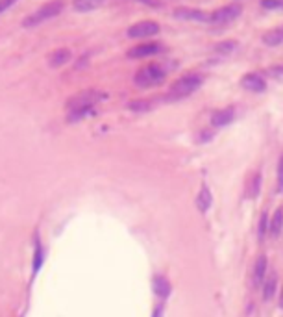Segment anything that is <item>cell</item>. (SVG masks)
I'll return each mask as SVG.
<instances>
[{
    "label": "cell",
    "instance_id": "1",
    "mask_svg": "<svg viewBox=\"0 0 283 317\" xmlns=\"http://www.w3.org/2000/svg\"><path fill=\"white\" fill-rule=\"evenodd\" d=\"M204 82V78L200 74H185V76L178 78L174 84L170 85V91H168L167 99L168 101H180V99H185L192 95L200 85Z\"/></svg>",
    "mask_w": 283,
    "mask_h": 317
},
{
    "label": "cell",
    "instance_id": "2",
    "mask_svg": "<svg viewBox=\"0 0 283 317\" xmlns=\"http://www.w3.org/2000/svg\"><path fill=\"white\" fill-rule=\"evenodd\" d=\"M165 78H167L165 69L161 65H157V63H150V65H146V67H143V69H139L135 72L133 82H135V85L146 89V87H156V85L163 84Z\"/></svg>",
    "mask_w": 283,
    "mask_h": 317
},
{
    "label": "cell",
    "instance_id": "3",
    "mask_svg": "<svg viewBox=\"0 0 283 317\" xmlns=\"http://www.w3.org/2000/svg\"><path fill=\"white\" fill-rule=\"evenodd\" d=\"M63 8H65V4H63L62 0H52V2H46L45 6H41V8H39L35 13H31L30 17H26V19H24L23 26H24V28H35V26H39V24L45 23V21H48V19L58 17L63 11Z\"/></svg>",
    "mask_w": 283,
    "mask_h": 317
},
{
    "label": "cell",
    "instance_id": "4",
    "mask_svg": "<svg viewBox=\"0 0 283 317\" xmlns=\"http://www.w3.org/2000/svg\"><path fill=\"white\" fill-rule=\"evenodd\" d=\"M107 93L100 91V89H84L80 93L72 95L69 101H67V108L69 111L72 109H80V108H94L98 102L106 101Z\"/></svg>",
    "mask_w": 283,
    "mask_h": 317
},
{
    "label": "cell",
    "instance_id": "5",
    "mask_svg": "<svg viewBox=\"0 0 283 317\" xmlns=\"http://www.w3.org/2000/svg\"><path fill=\"white\" fill-rule=\"evenodd\" d=\"M243 13V8L239 4H230V6H224V8L217 9L213 13H209V23L213 24H226L235 21L239 15Z\"/></svg>",
    "mask_w": 283,
    "mask_h": 317
},
{
    "label": "cell",
    "instance_id": "6",
    "mask_svg": "<svg viewBox=\"0 0 283 317\" xmlns=\"http://www.w3.org/2000/svg\"><path fill=\"white\" fill-rule=\"evenodd\" d=\"M156 34H159V23H156V21H141V23L128 28V35L131 39L150 37V35H156Z\"/></svg>",
    "mask_w": 283,
    "mask_h": 317
},
{
    "label": "cell",
    "instance_id": "7",
    "mask_svg": "<svg viewBox=\"0 0 283 317\" xmlns=\"http://www.w3.org/2000/svg\"><path fill=\"white\" fill-rule=\"evenodd\" d=\"M163 47L159 43H141L137 47H133L128 50V58L130 60H139V58H148V56L159 54Z\"/></svg>",
    "mask_w": 283,
    "mask_h": 317
},
{
    "label": "cell",
    "instance_id": "8",
    "mask_svg": "<svg viewBox=\"0 0 283 317\" xmlns=\"http://www.w3.org/2000/svg\"><path fill=\"white\" fill-rule=\"evenodd\" d=\"M174 17L182 19V21H198V23H209V13L202 11V9H192V8H178L174 9Z\"/></svg>",
    "mask_w": 283,
    "mask_h": 317
},
{
    "label": "cell",
    "instance_id": "9",
    "mask_svg": "<svg viewBox=\"0 0 283 317\" xmlns=\"http://www.w3.org/2000/svg\"><path fill=\"white\" fill-rule=\"evenodd\" d=\"M241 85H243L245 89H248V91H252V93H263V91L267 89L265 78L261 76V74H255V72L246 74V76L241 80Z\"/></svg>",
    "mask_w": 283,
    "mask_h": 317
},
{
    "label": "cell",
    "instance_id": "10",
    "mask_svg": "<svg viewBox=\"0 0 283 317\" xmlns=\"http://www.w3.org/2000/svg\"><path fill=\"white\" fill-rule=\"evenodd\" d=\"M70 60H72V52L69 48H58L48 56V65L52 69H58V67H63L65 63H69Z\"/></svg>",
    "mask_w": 283,
    "mask_h": 317
},
{
    "label": "cell",
    "instance_id": "11",
    "mask_svg": "<svg viewBox=\"0 0 283 317\" xmlns=\"http://www.w3.org/2000/svg\"><path fill=\"white\" fill-rule=\"evenodd\" d=\"M233 117H235L233 108L217 109L213 115H211V124H213V126H226L228 123L233 121Z\"/></svg>",
    "mask_w": 283,
    "mask_h": 317
},
{
    "label": "cell",
    "instance_id": "12",
    "mask_svg": "<svg viewBox=\"0 0 283 317\" xmlns=\"http://www.w3.org/2000/svg\"><path fill=\"white\" fill-rule=\"evenodd\" d=\"M282 228H283V208L280 206V208L274 211L270 223H268V234H270L272 238H278V236L282 234Z\"/></svg>",
    "mask_w": 283,
    "mask_h": 317
},
{
    "label": "cell",
    "instance_id": "13",
    "mask_svg": "<svg viewBox=\"0 0 283 317\" xmlns=\"http://www.w3.org/2000/svg\"><path fill=\"white\" fill-rule=\"evenodd\" d=\"M263 43L267 47H280L283 43V26H278V28H272L270 32H267L263 35Z\"/></svg>",
    "mask_w": 283,
    "mask_h": 317
},
{
    "label": "cell",
    "instance_id": "14",
    "mask_svg": "<svg viewBox=\"0 0 283 317\" xmlns=\"http://www.w3.org/2000/svg\"><path fill=\"white\" fill-rule=\"evenodd\" d=\"M104 4V0H74L72 2V6L76 11L80 13H87V11H93V9L100 8Z\"/></svg>",
    "mask_w": 283,
    "mask_h": 317
},
{
    "label": "cell",
    "instance_id": "15",
    "mask_svg": "<svg viewBox=\"0 0 283 317\" xmlns=\"http://www.w3.org/2000/svg\"><path fill=\"white\" fill-rule=\"evenodd\" d=\"M154 291H156V295H157L159 299H167L168 295H170V284H168V280L163 279V277H156V279H154Z\"/></svg>",
    "mask_w": 283,
    "mask_h": 317
},
{
    "label": "cell",
    "instance_id": "16",
    "mask_svg": "<svg viewBox=\"0 0 283 317\" xmlns=\"http://www.w3.org/2000/svg\"><path fill=\"white\" fill-rule=\"evenodd\" d=\"M265 275H267V256H259L255 262V269H253V284L255 286L261 284Z\"/></svg>",
    "mask_w": 283,
    "mask_h": 317
},
{
    "label": "cell",
    "instance_id": "17",
    "mask_svg": "<svg viewBox=\"0 0 283 317\" xmlns=\"http://www.w3.org/2000/svg\"><path fill=\"white\" fill-rule=\"evenodd\" d=\"M211 202H213V197L209 193V189H207V187H202V191H200L198 197H196V206H198V210L202 213H206L207 210H209V206H211Z\"/></svg>",
    "mask_w": 283,
    "mask_h": 317
},
{
    "label": "cell",
    "instance_id": "18",
    "mask_svg": "<svg viewBox=\"0 0 283 317\" xmlns=\"http://www.w3.org/2000/svg\"><path fill=\"white\" fill-rule=\"evenodd\" d=\"M276 284H278V277H276V273H272L267 279V282H265V287H263V299H265V301H270V299L274 297Z\"/></svg>",
    "mask_w": 283,
    "mask_h": 317
},
{
    "label": "cell",
    "instance_id": "19",
    "mask_svg": "<svg viewBox=\"0 0 283 317\" xmlns=\"http://www.w3.org/2000/svg\"><path fill=\"white\" fill-rule=\"evenodd\" d=\"M94 113V108H80V109H72L69 111V123H78V121H84L87 117H91Z\"/></svg>",
    "mask_w": 283,
    "mask_h": 317
},
{
    "label": "cell",
    "instance_id": "20",
    "mask_svg": "<svg viewBox=\"0 0 283 317\" xmlns=\"http://www.w3.org/2000/svg\"><path fill=\"white\" fill-rule=\"evenodd\" d=\"M128 108L133 109V111H148L152 108V102L150 101H131L128 104Z\"/></svg>",
    "mask_w": 283,
    "mask_h": 317
},
{
    "label": "cell",
    "instance_id": "21",
    "mask_svg": "<svg viewBox=\"0 0 283 317\" xmlns=\"http://www.w3.org/2000/svg\"><path fill=\"white\" fill-rule=\"evenodd\" d=\"M35 260H33V275L39 271L41 267V263H43V247H41V243L37 241V245H35V256H33Z\"/></svg>",
    "mask_w": 283,
    "mask_h": 317
},
{
    "label": "cell",
    "instance_id": "22",
    "mask_svg": "<svg viewBox=\"0 0 283 317\" xmlns=\"http://www.w3.org/2000/svg\"><path fill=\"white\" fill-rule=\"evenodd\" d=\"M233 48H235V41H224V43H220L215 50H217L220 56H226V54H230Z\"/></svg>",
    "mask_w": 283,
    "mask_h": 317
},
{
    "label": "cell",
    "instance_id": "23",
    "mask_svg": "<svg viewBox=\"0 0 283 317\" xmlns=\"http://www.w3.org/2000/svg\"><path fill=\"white\" fill-rule=\"evenodd\" d=\"M257 230H259V238L263 240V238H265V234L268 232V215L267 213H263V215H261L259 228H257Z\"/></svg>",
    "mask_w": 283,
    "mask_h": 317
},
{
    "label": "cell",
    "instance_id": "24",
    "mask_svg": "<svg viewBox=\"0 0 283 317\" xmlns=\"http://www.w3.org/2000/svg\"><path fill=\"white\" fill-rule=\"evenodd\" d=\"M261 4H263V8H267V9L283 8V0H263Z\"/></svg>",
    "mask_w": 283,
    "mask_h": 317
},
{
    "label": "cell",
    "instance_id": "25",
    "mask_svg": "<svg viewBox=\"0 0 283 317\" xmlns=\"http://www.w3.org/2000/svg\"><path fill=\"white\" fill-rule=\"evenodd\" d=\"M278 189L283 191V156L280 158V163H278Z\"/></svg>",
    "mask_w": 283,
    "mask_h": 317
},
{
    "label": "cell",
    "instance_id": "26",
    "mask_svg": "<svg viewBox=\"0 0 283 317\" xmlns=\"http://www.w3.org/2000/svg\"><path fill=\"white\" fill-rule=\"evenodd\" d=\"M15 2L17 0H0V15H2V13H6V11H8Z\"/></svg>",
    "mask_w": 283,
    "mask_h": 317
},
{
    "label": "cell",
    "instance_id": "27",
    "mask_svg": "<svg viewBox=\"0 0 283 317\" xmlns=\"http://www.w3.org/2000/svg\"><path fill=\"white\" fill-rule=\"evenodd\" d=\"M259 182H261V175H255L252 182V197H255V195L259 193Z\"/></svg>",
    "mask_w": 283,
    "mask_h": 317
},
{
    "label": "cell",
    "instance_id": "28",
    "mask_svg": "<svg viewBox=\"0 0 283 317\" xmlns=\"http://www.w3.org/2000/svg\"><path fill=\"white\" fill-rule=\"evenodd\" d=\"M152 317H161V308H156V312H154Z\"/></svg>",
    "mask_w": 283,
    "mask_h": 317
},
{
    "label": "cell",
    "instance_id": "29",
    "mask_svg": "<svg viewBox=\"0 0 283 317\" xmlns=\"http://www.w3.org/2000/svg\"><path fill=\"white\" fill-rule=\"evenodd\" d=\"M280 306L283 308V289H282V299H280Z\"/></svg>",
    "mask_w": 283,
    "mask_h": 317
}]
</instances>
